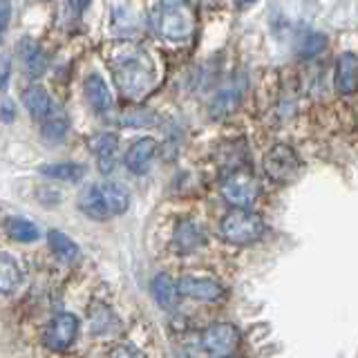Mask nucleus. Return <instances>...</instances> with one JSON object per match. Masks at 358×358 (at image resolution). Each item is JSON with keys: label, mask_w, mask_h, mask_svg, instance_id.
Instances as JSON below:
<instances>
[{"label": "nucleus", "mask_w": 358, "mask_h": 358, "mask_svg": "<svg viewBox=\"0 0 358 358\" xmlns=\"http://www.w3.org/2000/svg\"><path fill=\"white\" fill-rule=\"evenodd\" d=\"M90 320H92V331L94 334H112V331H117V327H119V320L115 318V313H112L103 305H96V309H92V313H90Z\"/></svg>", "instance_id": "obj_24"}, {"label": "nucleus", "mask_w": 358, "mask_h": 358, "mask_svg": "<svg viewBox=\"0 0 358 358\" xmlns=\"http://www.w3.org/2000/svg\"><path fill=\"white\" fill-rule=\"evenodd\" d=\"M179 289V296H186V298H193L199 302H213L222 296V285L215 282L210 278H182L177 282Z\"/></svg>", "instance_id": "obj_10"}, {"label": "nucleus", "mask_w": 358, "mask_h": 358, "mask_svg": "<svg viewBox=\"0 0 358 358\" xmlns=\"http://www.w3.org/2000/svg\"><path fill=\"white\" fill-rule=\"evenodd\" d=\"M157 121V117L148 110H137V112H128L126 117H123V123L126 126H132V128H143V126H152Z\"/></svg>", "instance_id": "obj_26"}, {"label": "nucleus", "mask_w": 358, "mask_h": 358, "mask_svg": "<svg viewBox=\"0 0 358 358\" xmlns=\"http://www.w3.org/2000/svg\"><path fill=\"white\" fill-rule=\"evenodd\" d=\"M0 119L7 121V123L14 119V103H11V101H5L3 108H0Z\"/></svg>", "instance_id": "obj_30"}, {"label": "nucleus", "mask_w": 358, "mask_h": 358, "mask_svg": "<svg viewBox=\"0 0 358 358\" xmlns=\"http://www.w3.org/2000/svg\"><path fill=\"white\" fill-rule=\"evenodd\" d=\"M175 242L182 251H193L204 242V235H201V231L193 222H179V227L175 231Z\"/></svg>", "instance_id": "obj_23"}, {"label": "nucleus", "mask_w": 358, "mask_h": 358, "mask_svg": "<svg viewBox=\"0 0 358 358\" xmlns=\"http://www.w3.org/2000/svg\"><path fill=\"white\" fill-rule=\"evenodd\" d=\"M130 206L128 190L119 184H96L87 186L78 197V208L92 220H108L115 215H123Z\"/></svg>", "instance_id": "obj_3"}, {"label": "nucleus", "mask_w": 358, "mask_h": 358, "mask_svg": "<svg viewBox=\"0 0 358 358\" xmlns=\"http://www.w3.org/2000/svg\"><path fill=\"white\" fill-rule=\"evenodd\" d=\"M324 48H327V36L324 34H305L302 41L298 43V54L305 56V59H311V56H318Z\"/></svg>", "instance_id": "obj_25"}, {"label": "nucleus", "mask_w": 358, "mask_h": 358, "mask_svg": "<svg viewBox=\"0 0 358 358\" xmlns=\"http://www.w3.org/2000/svg\"><path fill=\"white\" fill-rule=\"evenodd\" d=\"M76 334H78V318L74 316V313L63 311L48 322V327H45V334H43V341L50 350H67V347L74 343Z\"/></svg>", "instance_id": "obj_8"}, {"label": "nucleus", "mask_w": 358, "mask_h": 358, "mask_svg": "<svg viewBox=\"0 0 358 358\" xmlns=\"http://www.w3.org/2000/svg\"><path fill=\"white\" fill-rule=\"evenodd\" d=\"M83 92H85V99L90 108H92L96 115H106V112H110L112 108V94H110V87L106 83V78L92 72L85 76L83 81Z\"/></svg>", "instance_id": "obj_12"}, {"label": "nucleus", "mask_w": 358, "mask_h": 358, "mask_svg": "<svg viewBox=\"0 0 358 358\" xmlns=\"http://www.w3.org/2000/svg\"><path fill=\"white\" fill-rule=\"evenodd\" d=\"M18 59H20L22 70L31 78L45 74V70H48V54H45L41 45L29 36H25L18 43Z\"/></svg>", "instance_id": "obj_11"}, {"label": "nucleus", "mask_w": 358, "mask_h": 358, "mask_svg": "<svg viewBox=\"0 0 358 358\" xmlns=\"http://www.w3.org/2000/svg\"><path fill=\"white\" fill-rule=\"evenodd\" d=\"M240 343V331L238 327H233L229 322H217V324H210V327L201 334V347L213 354V356H229L235 347Z\"/></svg>", "instance_id": "obj_7"}, {"label": "nucleus", "mask_w": 358, "mask_h": 358, "mask_svg": "<svg viewBox=\"0 0 358 358\" xmlns=\"http://www.w3.org/2000/svg\"><path fill=\"white\" fill-rule=\"evenodd\" d=\"M41 173L50 179H59V182H78L85 175V166L63 162V164H48L41 168Z\"/></svg>", "instance_id": "obj_20"}, {"label": "nucleus", "mask_w": 358, "mask_h": 358, "mask_svg": "<svg viewBox=\"0 0 358 358\" xmlns=\"http://www.w3.org/2000/svg\"><path fill=\"white\" fill-rule=\"evenodd\" d=\"M264 233V222L257 213L249 208H233L222 220V235L231 244L257 242Z\"/></svg>", "instance_id": "obj_4"}, {"label": "nucleus", "mask_w": 358, "mask_h": 358, "mask_svg": "<svg viewBox=\"0 0 358 358\" xmlns=\"http://www.w3.org/2000/svg\"><path fill=\"white\" fill-rule=\"evenodd\" d=\"M150 291H152V298L155 302L159 305L162 309H175L177 307V300H179V289L177 282L166 273H157L150 282Z\"/></svg>", "instance_id": "obj_16"}, {"label": "nucleus", "mask_w": 358, "mask_h": 358, "mask_svg": "<svg viewBox=\"0 0 358 358\" xmlns=\"http://www.w3.org/2000/svg\"><path fill=\"white\" fill-rule=\"evenodd\" d=\"M67 130H70V119H67L65 110L61 106H52V110L48 112V117L41 121V132L43 139L50 143H59L65 139Z\"/></svg>", "instance_id": "obj_15"}, {"label": "nucleus", "mask_w": 358, "mask_h": 358, "mask_svg": "<svg viewBox=\"0 0 358 358\" xmlns=\"http://www.w3.org/2000/svg\"><path fill=\"white\" fill-rule=\"evenodd\" d=\"M260 195V184L257 179L244 171H233L222 182V197L229 201L233 208H249Z\"/></svg>", "instance_id": "obj_5"}, {"label": "nucleus", "mask_w": 358, "mask_h": 358, "mask_svg": "<svg viewBox=\"0 0 358 358\" xmlns=\"http://www.w3.org/2000/svg\"><path fill=\"white\" fill-rule=\"evenodd\" d=\"M244 5H253V3H257V0H242Z\"/></svg>", "instance_id": "obj_32"}, {"label": "nucleus", "mask_w": 358, "mask_h": 358, "mask_svg": "<svg viewBox=\"0 0 358 358\" xmlns=\"http://www.w3.org/2000/svg\"><path fill=\"white\" fill-rule=\"evenodd\" d=\"M20 266L9 253L0 251V294H11L20 285Z\"/></svg>", "instance_id": "obj_19"}, {"label": "nucleus", "mask_w": 358, "mask_h": 358, "mask_svg": "<svg viewBox=\"0 0 358 358\" xmlns=\"http://www.w3.org/2000/svg\"><path fill=\"white\" fill-rule=\"evenodd\" d=\"M224 358H233V356H224Z\"/></svg>", "instance_id": "obj_33"}, {"label": "nucleus", "mask_w": 358, "mask_h": 358, "mask_svg": "<svg viewBox=\"0 0 358 358\" xmlns=\"http://www.w3.org/2000/svg\"><path fill=\"white\" fill-rule=\"evenodd\" d=\"M9 76H11V54L5 48H0V92L7 90Z\"/></svg>", "instance_id": "obj_27"}, {"label": "nucleus", "mask_w": 358, "mask_h": 358, "mask_svg": "<svg viewBox=\"0 0 358 358\" xmlns=\"http://www.w3.org/2000/svg\"><path fill=\"white\" fill-rule=\"evenodd\" d=\"M22 106L27 108V112L31 115V119L43 121L48 117V112L52 110V99L48 94V90L41 85H29L25 92H22Z\"/></svg>", "instance_id": "obj_17"}, {"label": "nucleus", "mask_w": 358, "mask_h": 358, "mask_svg": "<svg viewBox=\"0 0 358 358\" xmlns=\"http://www.w3.org/2000/svg\"><path fill=\"white\" fill-rule=\"evenodd\" d=\"M90 148H92L96 162H99V171L101 173H110L115 171L117 164V150H119V139L117 134L112 132H101L90 141Z\"/></svg>", "instance_id": "obj_14"}, {"label": "nucleus", "mask_w": 358, "mask_h": 358, "mask_svg": "<svg viewBox=\"0 0 358 358\" xmlns=\"http://www.w3.org/2000/svg\"><path fill=\"white\" fill-rule=\"evenodd\" d=\"M262 166H264V173L268 179H273V182H280V184H287L300 173L302 164H300V157L296 155L294 148H289V145H285V143H278L264 155Z\"/></svg>", "instance_id": "obj_6"}, {"label": "nucleus", "mask_w": 358, "mask_h": 358, "mask_svg": "<svg viewBox=\"0 0 358 358\" xmlns=\"http://www.w3.org/2000/svg\"><path fill=\"white\" fill-rule=\"evenodd\" d=\"M150 25L168 41H184L193 31V7L188 0H157L150 11Z\"/></svg>", "instance_id": "obj_2"}, {"label": "nucleus", "mask_w": 358, "mask_h": 358, "mask_svg": "<svg viewBox=\"0 0 358 358\" xmlns=\"http://www.w3.org/2000/svg\"><path fill=\"white\" fill-rule=\"evenodd\" d=\"M334 87L341 94H354L358 90V56L354 52H343L336 61Z\"/></svg>", "instance_id": "obj_9"}, {"label": "nucleus", "mask_w": 358, "mask_h": 358, "mask_svg": "<svg viewBox=\"0 0 358 358\" xmlns=\"http://www.w3.org/2000/svg\"><path fill=\"white\" fill-rule=\"evenodd\" d=\"M48 240H50V249L54 251V255L65 264H74L78 260V255H81L78 246L67 238L63 231H50Z\"/></svg>", "instance_id": "obj_18"}, {"label": "nucleus", "mask_w": 358, "mask_h": 358, "mask_svg": "<svg viewBox=\"0 0 358 358\" xmlns=\"http://www.w3.org/2000/svg\"><path fill=\"white\" fill-rule=\"evenodd\" d=\"M110 358H145V354L139 352L134 345H119L110 352Z\"/></svg>", "instance_id": "obj_28"}, {"label": "nucleus", "mask_w": 358, "mask_h": 358, "mask_svg": "<svg viewBox=\"0 0 358 358\" xmlns=\"http://www.w3.org/2000/svg\"><path fill=\"white\" fill-rule=\"evenodd\" d=\"M90 3H92V0H70V7L76 11V14H83V11L90 7Z\"/></svg>", "instance_id": "obj_31"}, {"label": "nucleus", "mask_w": 358, "mask_h": 358, "mask_svg": "<svg viewBox=\"0 0 358 358\" xmlns=\"http://www.w3.org/2000/svg\"><path fill=\"white\" fill-rule=\"evenodd\" d=\"M157 148H159V145H157V141L152 137H143L139 141H134L130 145L128 155H126L128 171L134 173V175H143L150 168L155 155H157Z\"/></svg>", "instance_id": "obj_13"}, {"label": "nucleus", "mask_w": 358, "mask_h": 358, "mask_svg": "<svg viewBox=\"0 0 358 358\" xmlns=\"http://www.w3.org/2000/svg\"><path fill=\"white\" fill-rule=\"evenodd\" d=\"M5 231L11 240L16 242H34L38 240V229L36 224H31L29 220H22V217H11L5 224Z\"/></svg>", "instance_id": "obj_22"}, {"label": "nucleus", "mask_w": 358, "mask_h": 358, "mask_svg": "<svg viewBox=\"0 0 358 358\" xmlns=\"http://www.w3.org/2000/svg\"><path fill=\"white\" fill-rule=\"evenodd\" d=\"M11 20V0H0V36L7 31Z\"/></svg>", "instance_id": "obj_29"}, {"label": "nucleus", "mask_w": 358, "mask_h": 358, "mask_svg": "<svg viewBox=\"0 0 358 358\" xmlns=\"http://www.w3.org/2000/svg\"><path fill=\"white\" fill-rule=\"evenodd\" d=\"M112 67H115L117 85L126 96L139 99L150 90L155 70L143 50L130 48L126 52H119L115 56V61H112Z\"/></svg>", "instance_id": "obj_1"}, {"label": "nucleus", "mask_w": 358, "mask_h": 358, "mask_svg": "<svg viewBox=\"0 0 358 358\" xmlns=\"http://www.w3.org/2000/svg\"><path fill=\"white\" fill-rule=\"evenodd\" d=\"M240 92L242 90L238 85H227L224 90H220L217 96L213 99V103H210V112H213V117H224V115H229V112L238 106V101H240Z\"/></svg>", "instance_id": "obj_21"}]
</instances>
